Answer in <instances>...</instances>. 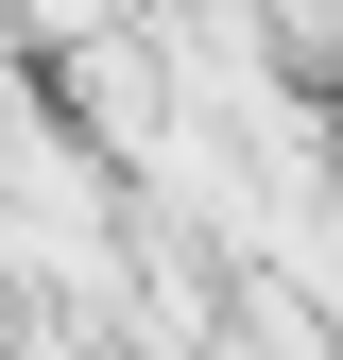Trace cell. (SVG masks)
Here are the masks:
<instances>
[{
    "label": "cell",
    "instance_id": "obj_1",
    "mask_svg": "<svg viewBox=\"0 0 343 360\" xmlns=\"http://www.w3.org/2000/svg\"><path fill=\"white\" fill-rule=\"evenodd\" d=\"M292 34H309V69H326V103H343V0H292Z\"/></svg>",
    "mask_w": 343,
    "mask_h": 360
}]
</instances>
